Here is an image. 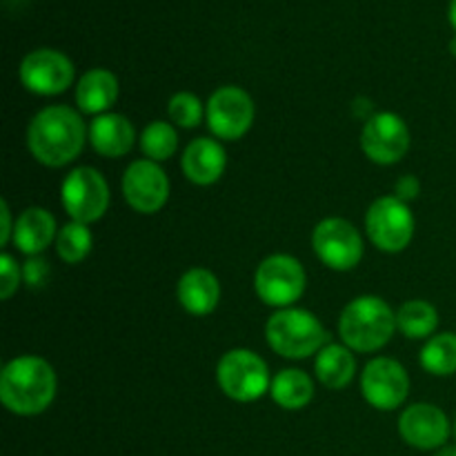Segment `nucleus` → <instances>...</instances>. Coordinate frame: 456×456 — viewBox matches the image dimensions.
Returning <instances> with one entry per match:
<instances>
[{"label": "nucleus", "mask_w": 456, "mask_h": 456, "mask_svg": "<svg viewBox=\"0 0 456 456\" xmlns=\"http://www.w3.org/2000/svg\"><path fill=\"white\" fill-rule=\"evenodd\" d=\"M454 436H456V419H454Z\"/></svg>", "instance_id": "f704fd0d"}, {"label": "nucleus", "mask_w": 456, "mask_h": 456, "mask_svg": "<svg viewBox=\"0 0 456 456\" xmlns=\"http://www.w3.org/2000/svg\"><path fill=\"white\" fill-rule=\"evenodd\" d=\"M218 387L236 403H254L270 392L272 377L265 361L252 350L236 347L225 352L216 365Z\"/></svg>", "instance_id": "39448f33"}, {"label": "nucleus", "mask_w": 456, "mask_h": 456, "mask_svg": "<svg viewBox=\"0 0 456 456\" xmlns=\"http://www.w3.org/2000/svg\"><path fill=\"white\" fill-rule=\"evenodd\" d=\"M435 456H456V445H444L441 450H436Z\"/></svg>", "instance_id": "2f4dec72"}, {"label": "nucleus", "mask_w": 456, "mask_h": 456, "mask_svg": "<svg viewBox=\"0 0 456 456\" xmlns=\"http://www.w3.org/2000/svg\"><path fill=\"white\" fill-rule=\"evenodd\" d=\"M419 194H421V181H419L414 174H405V176H401L399 181H396L395 196L399 200L410 205L414 199H419Z\"/></svg>", "instance_id": "c756f323"}, {"label": "nucleus", "mask_w": 456, "mask_h": 456, "mask_svg": "<svg viewBox=\"0 0 456 456\" xmlns=\"http://www.w3.org/2000/svg\"><path fill=\"white\" fill-rule=\"evenodd\" d=\"M138 145H141V151L145 154V159L154 160V163L169 160L178 150L176 125L165 123V120H151L142 129L141 138H138Z\"/></svg>", "instance_id": "393cba45"}, {"label": "nucleus", "mask_w": 456, "mask_h": 456, "mask_svg": "<svg viewBox=\"0 0 456 456\" xmlns=\"http://www.w3.org/2000/svg\"><path fill=\"white\" fill-rule=\"evenodd\" d=\"M123 196L129 208L138 214L160 212L169 199V178L160 163L150 159H141L129 163L123 174Z\"/></svg>", "instance_id": "4468645a"}, {"label": "nucleus", "mask_w": 456, "mask_h": 456, "mask_svg": "<svg viewBox=\"0 0 456 456\" xmlns=\"http://www.w3.org/2000/svg\"><path fill=\"white\" fill-rule=\"evenodd\" d=\"M110 185L105 176L94 167H76L61 185V203L74 223L92 225L101 221L110 208Z\"/></svg>", "instance_id": "0eeeda50"}, {"label": "nucleus", "mask_w": 456, "mask_h": 456, "mask_svg": "<svg viewBox=\"0 0 456 456\" xmlns=\"http://www.w3.org/2000/svg\"><path fill=\"white\" fill-rule=\"evenodd\" d=\"M365 232L374 248L386 254H399L414 239V214L408 203L392 196L374 200L365 214Z\"/></svg>", "instance_id": "6e6552de"}, {"label": "nucleus", "mask_w": 456, "mask_h": 456, "mask_svg": "<svg viewBox=\"0 0 456 456\" xmlns=\"http://www.w3.org/2000/svg\"><path fill=\"white\" fill-rule=\"evenodd\" d=\"M256 107L254 98L236 85L218 87L205 105V120L209 132L221 141H239L252 129Z\"/></svg>", "instance_id": "1a4fd4ad"}, {"label": "nucleus", "mask_w": 456, "mask_h": 456, "mask_svg": "<svg viewBox=\"0 0 456 456\" xmlns=\"http://www.w3.org/2000/svg\"><path fill=\"white\" fill-rule=\"evenodd\" d=\"M120 94L118 78L110 69H89L80 76L76 85V105L83 114L102 116L116 105Z\"/></svg>", "instance_id": "aec40b11"}, {"label": "nucleus", "mask_w": 456, "mask_h": 456, "mask_svg": "<svg viewBox=\"0 0 456 456\" xmlns=\"http://www.w3.org/2000/svg\"><path fill=\"white\" fill-rule=\"evenodd\" d=\"M396 332V312L381 297H356L343 307L338 334L352 352H377L392 341Z\"/></svg>", "instance_id": "7ed1b4c3"}, {"label": "nucleus", "mask_w": 456, "mask_h": 456, "mask_svg": "<svg viewBox=\"0 0 456 456\" xmlns=\"http://www.w3.org/2000/svg\"><path fill=\"white\" fill-rule=\"evenodd\" d=\"M20 76L22 87L36 96H58V94L67 92L74 83V62L58 49H34L27 53L20 62Z\"/></svg>", "instance_id": "9b49d317"}, {"label": "nucleus", "mask_w": 456, "mask_h": 456, "mask_svg": "<svg viewBox=\"0 0 456 456\" xmlns=\"http://www.w3.org/2000/svg\"><path fill=\"white\" fill-rule=\"evenodd\" d=\"M183 174L190 183L199 187L214 185L221 181L227 167L225 147L214 138H196L185 147L181 159Z\"/></svg>", "instance_id": "dca6fc26"}, {"label": "nucleus", "mask_w": 456, "mask_h": 456, "mask_svg": "<svg viewBox=\"0 0 456 456\" xmlns=\"http://www.w3.org/2000/svg\"><path fill=\"white\" fill-rule=\"evenodd\" d=\"M316 258L334 272H350L363 258V239L346 218H323L312 232Z\"/></svg>", "instance_id": "9d476101"}, {"label": "nucleus", "mask_w": 456, "mask_h": 456, "mask_svg": "<svg viewBox=\"0 0 456 456\" xmlns=\"http://www.w3.org/2000/svg\"><path fill=\"white\" fill-rule=\"evenodd\" d=\"M421 368L432 377L456 374V334L441 332L426 341L421 350Z\"/></svg>", "instance_id": "b1692460"}, {"label": "nucleus", "mask_w": 456, "mask_h": 456, "mask_svg": "<svg viewBox=\"0 0 456 456\" xmlns=\"http://www.w3.org/2000/svg\"><path fill=\"white\" fill-rule=\"evenodd\" d=\"M307 274L301 261L289 254H272L263 258L254 274V289L265 305L285 310L305 294Z\"/></svg>", "instance_id": "423d86ee"}, {"label": "nucleus", "mask_w": 456, "mask_h": 456, "mask_svg": "<svg viewBox=\"0 0 456 456\" xmlns=\"http://www.w3.org/2000/svg\"><path fill=\"white\" fill-rule=\"evenodd\" d=\"M265 341L283 359L298 361L319 354L330 343V332L310 310L285 307L267 319Z\"/></svg>", "instance_id": "20e7f679"}, {"label": "nucleus", "mask_w": 456, "mask_h": 456, "mask_svg": "<svg viewBox=\"0 0 456 456\" xmlns=\"http://www.w3.org/2000/svg\"><path fill=\"white\" fill-rule=\"evenodd\" d=\"M169 123L181 129L199 127L200 120L205 118V105L200 98L191 92H178L169 98L167 102Z\"/></svg>", "instance_id": "bb28decb"}, {"label": "nucleus", "mask_w": 456, "mask_h": 456, "mask_svg": "<svg viewBox=\"0 0 456 456\" xmlns=\"http://www.w3.org/2000/svg\"><path fill=\"white\" fill-rule=\"evenodd\" d=\"M436 328H439V312L432 303L423 301V298L405 301L396 310V330L403 337L421 341V338L435 337Z\"/></svg>", "instance_id": "5701e85b"}, {"label": "nucleus", "mask_w": 456, "mask_h": 456, "mask_svg": "<svg viewBox=\"0 0 456 456\" xmlns=\"http://www.w3.org/2000/svg\"><path fill=\"white\" fill-rule=\"evenodd\" d=\"M22 285V265H18L16 258L12 254L4 252L0 256V298L9 301L18 288Z\"/></svg>", "instance_id": "cd10ccee"}, {"label": "nucleus", "mask_w": 456, "mask_h": 456, "mask_svg": "<svg viewBox=\"0 0 456 456\" xmlns=\"http://www.w3.org/2000/svg\"><path fill=\"white\" fill-rule=\"evenodd\" d=\"M56 218L45 208H27L16 218L12 243L25 256H40L52 243H56Z\"/></svg>", "instance_id": "6ab92c4d"}, {"label": "nucleus", "mask_w": 456, "mask_h": 456, "mask_svg": "<svg viewBox=\"0 0 456 456\" xmlns=\"http://www.w3.org/2000/svg\"><path fill=\"white\" fill-rule=\"evenodd\" d=\"M56 392V370L43 356H16L0 372V401L18 417L43 414L53 403Z\"/></svg>", "instance_id": "f03ea898"}, {"label": "nucleus", "mask_w": 456, "mask_h": 456, "mask_svg": "<svg viewBox=\"0 0 456 456\" xmlns=\"http://www.w3.org/2000/svg\"><path fill=\"white\" fill-rule=\"evenodd\" d=\"M176 298L187 314L208 316L221 301V283L208 267H191L178 279Z\"/></svg>", "instance_id": "f3484780"}, {"label": "nucleus", "mask_w": 456, "mask_h": 456, "mask_svg": "<svg viewBox=\"0 0 456 456\" xmlns=\"http://www.w3.org/2000/svg\"><path fill=\"white\" fill-rule=\"evenodd\" d=\"M49 263L43 256H29L22 265V283L31 289H38L47 283Z\"/></svg>", "instance_id": "c85d7f7f"}, {"label": "nucleus", "mask_w": 456, "mask_h": 456, "mask_svg": "<svg viewBox=\"0 0 456 456\" xmlns=\"http://www.w3.org/2000/svg\"><path fill=\"white\" fill-rule=\"evenodd\" d=\"M0 218H3V230H0V245H9L12 243V236H13V227H16V223H13L12 218V209H9V203L7 200H0Z\"/></svg>", "instance_id": "7c9ffc66"}, {"label": "nucleus", "mask_w": 456, "mask_h": 456, "mask_svg": "<svg viewBox=\"0 0 456 456\" xmlns=\"http://www.w3.org/2000/svg\"><path fill=\"white\" fill-rule=\"evenodd\" d=\"M361 392L372 408L392 412L401 408L410 395V374L403 365L390 356H377L365 365L361 374Z\"/></svg>", "instance_id": "ddd939ff"}, {"label": "nucleus", "mask_w": 456, "mask_h": 456, "mask_svg": "<svg viewBox=\"0 0 456 456\" xmlns=\"http://www.w3.org/2000/svg\"><path fill=\"white\" fill-rule=\"evenodd\" d=\"M448 18H450V25H452V27H454V31H456V0H452V3H450Z\"/></svg>", "instance_id": "473e14b6"}, {"label": "nucleus", "mask_w": 456, "mask_h": 456, "mask_svg": "<svg viewBox=\"0 0 456 456\" xmlns=\"http://www.w3.org/2000/svg\"><path fill=\"white\" fill-rule=\"evenodd\" d=\"M270 396L279 408L289 410V412L303 410L314 399V381L303 370H281L276 377H272Z\"/></svg>", "instance_id": "4be33fe9"}, {"label": "nucleus", "mask_w": 456, "mask_h": 456, "mask_svg": "<svg viewBox=\"0 0 456 456\" xmlns=\"http://www.w3.org/2000/svg\"><path fill=\"white\" fill-rule=\"evenodd\" d=\"M410 127L395 111H377L365 120L361 132V150L372 163L396 165L410 151Z\"/></svg>", "instance_id": "f8f14e48"}, {"label": "nucleus", "mask_w": 456, "mask_h": 456, "mask_svg": "<svg viewBox=\"0 0 456 456\" xmlns=\"http://www.w3.org/2000/svg\"><path fill=\"white\" fill-rule=\"evenodd\" d=\"M89 138L83 116L67 105H49L31 118L27 147L45 167H65L80 156Z\"/></svg>", "instance_id": "f257e3e1"}, {"label": "nucleus", "mask_w": 456, "mask_h": 456, "mask_svg": "<svg viewBox=\"0 0 456 456\" xmlns=\"http://www.w3.org/2000/svg\"><path fill=\"white\" fill-rule=\"evenodd\" d=\"M134 142H136V129L127 116L107 111L96 116L89 125V145L105 159H120L129 154Z\"/></svg>", "instance_id": "a211bd4d"}, {"label": "nucleus", "mask_w": 456, "mask_h": 456, "mask_svg": "<svg viewBox=\"0 0 456 456\" xmlns=\"http://www.w3.org/2000/svg\"><path fill=\"white\" fill-rule=\"evenodd\" d=\"M94 245V236L89 225H83V223H74L69 221L65 227L58 230L56 236V248L58 258L67 265H76V263H83L85 258L89 256Z\"/></svg>", "instance_id": "a878e982"}, {"label": "nucleus", "mask_w": 456, "mask_h": 456, "mask_svg": "<svg viewBox=\"0 0 456 456\" xmlns=\"http://www.w3.org/2000/svg\"><path fill=\"white\" fill-rule=\"evenodd\" d=\"M314 372L328 390H343L356 377V356L347 346L328 343L314 359Z\"/></svg>", "instance_id": "412c9836"}, {"label": "nucleus", "mask_w": 456, "mask_h": 456, "mask_svg": "<svg viewBox=\"0 0 456 456\" xmlns=\"http://www.w3.org/2000/svg\"><path fill=\"white\" fill-rule=\"evenodd\" d=\"M450 419L439 405L435 403H414L405 408L399 417V435L412 448L441 450L450 439Z\"/></svg>", "instance_id": "2eb2a0df"}, {"label": "nucleus", "mask_w": 456, "mask_h": 456, "mask_svg": "<svg viewBox=\"0 0 456 456\" xmlns=\"http://www.w3.org/2000/svg\"><path fill=\"white\" fill-rule=\"evenodd\" d=\"M450 53H452V56H456V36L452 40H450Z\"/></svg>", "instance_id": "72a5a7b5"}]
</instances>
